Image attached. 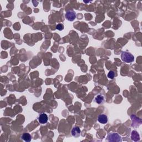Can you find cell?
Wrapping results in <instances>:
<instances>
[{
	"label": "cell",
	"mask_w": 142,
	"mask_h": 142,
	"mask_svg": "<svg viewBox=\"0 0 142 142\" xmlns=\"http://www.w3.org/2000/svg\"><path fill=\"white\" fill-rule=\"evenodd\" d=\"M65 17H66V19L68 21H73V20H75V18H76V14H75V12L74 11L69 10L66 12L65 14Z\"/></svg>",
	"instance_id": "3957f363"
},
{
	"label": "cell",
	"mask_w": 142,
	"mask_h": 142,
	"mask_svg": "<svg viewBox=\"0 0 142 142\" xmlns=\"http://www.w3.org/2000/svg\"><path fill=\"white\" fill-rule=\"evenodd\" d=\"M71 133H72V135H73L74 137L78 138L81 135V131L78 127H74L72 129Z\"/></svg>",
	"instance_id": "277c9868"
},
{
	"label": "cell",
	"mask_w": 142,
	"mask_h": 142,
	"mask_svg": "<svg viewBox=\"0 0 142 142\" xmlns=\"http://www.w3.org/2000/svg\"><path fill=\"white\" fill-rule=\"evenodd\" d=\"M56 29L59 30V31H62V30L64 29V26H63V24L59 23L56 26Z\"/></svg>",
	"instance_id": "8fae6325"
},
{
	"label": "cell",
	"mask_w": 142,
	"mask_h": 142,
	"mask_svg": "<svg viewBox=\"0 0 142 142\" xmlns=\"http://www.w3.org/2000/svg\"><path fill=\"white\" fill-rule=\"evenodd\" d=\"M95 101L97 103L100 104L104 102V97L101 94H99L96 97Z\"/></svg>",
	"instance_id": "52a82bcc"
},
{
	"label": "cell",
	"mask_w": 142,
	"mask_h": 142,
	"mask_svg": "<svg viewBox=\"0 0 142 142\" xmlns=\"http://www.w3.org/2000/svg\"><path fill=\"white\" fill-rule=\"evenodd\" d=\"M21 138L26 142H29L31 140V135L29 133H24L22 134Z\"/></svg>",
	"instance_id": "ba28073f"
},
{
	"label": "cell",
	"mask_w": 142,
	"mask_h": 142,
	"mask_svg": "<svg viewBox=\"0 0 142 142\" xmlns=\"http://www.w3.org/2000/svg\"><path fill=\"white\" fill-rule=\"evenodd\" d=\"M98 121L102 124H106L108 122V117L105 114H100L98 117Z\"/></svg>",
	"instance_id": "8992f818"
},
{
	"label": "cell",
	"mask_w": 142,
	"mask_h": 142,
	"mask_svg": "<svg viewBox=\"0 0 142 142\" xmlns=\"http://www.w3.org/2000/svg\"><path fill=\"white\" fill-rule=\"evenodd\" d=\"M122 60L126 63H132L134 61V57L131 53L128 52H122L121 54Z\"/></svg>",
	"instance_id": "6da1fadb"
},
{
	"label": "cell",
	"mask_w": 142,
	"mask_h": 142,
	"mask_svg": "<svg viewBox=\"0 0 142 142\" xmlns=\"http://www.w3.org/2000/svg\"><path fill=\"white\" fill-rule=\"evenodd\" d=\"M108 77L109 78H111V79H113L114 77H115V73L114 72L112 71H111L109 72L108 74Z\"/></svg>",
	"instance_id": "30bf717a"
},
{
	"label": "cell",
	"mask_w": 142,
	"mask_h": 142,
	"mask_svg": "<svg viewBox=\"0 0 142 142\" xmlns=\"http://www.w3.org/2000/svg\"><path fill=\"white\" fill-rule=\"evenodd\" d=\"M38 121L41 124H45L48 121V117L46 114L42 113L38 117Z\"/></svg>",
	"instance_id": "5b68a950"
},
{
	"label": "cell",
	"mask_w": 142,
	"mask_h": 142,
	"mask_svg": "<svg viewBox=\"0 0 142 142\" xmlns=\"http://www.w3.org/2000/svg\"><path fill=\"white\" fill-rule=\"evenodd\" d=\"M131 137L132 139L135 141L139 140V135L138 134V133L136 131L132 132Z\"/></svg>",
	"instance_id": "9c48e42d"
},
{
	"label": "cell",
	"mask_w": 142,
	"mask_h": 142,
	"mask_svg": "<svg viewBox=\"0 0 142 142\" xmlns=\"http://www.w3.org/2000/svg\"><path fill=\"white\" fill-rule=\"evenodd\" d=\"M107 140L109 141H121L122 139L120 136L117 133H109L108 135Z\"/></svg>",
	"instance_id": "7a4b0ae2"
}]
</instances>
